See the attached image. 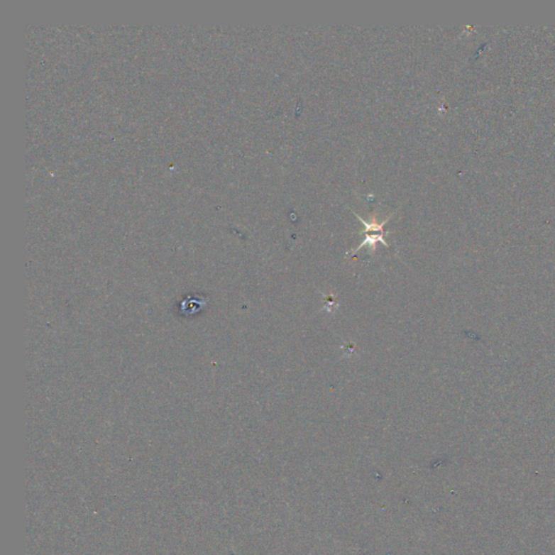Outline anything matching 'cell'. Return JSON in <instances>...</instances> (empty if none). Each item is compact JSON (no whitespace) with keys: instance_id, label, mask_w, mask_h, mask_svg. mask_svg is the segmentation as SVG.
Here are the masks:
<instances>
[{"instance_id":"cell-1","label":"cell","mask_w":555,"mask_h":555,"mask_svg":"<svg viewBox=\"0 0 555 555\" xmlns=\"http://www.w3.org/2000/svg\"><path fill=\"white\" fill-rule=\"evenodd\" d=\"M355 215L356 217L358 218L359 221L365 225L366 229L365 231H363V233H366V239L358 248H356L355 251H353V254L358 252L361 248H363V246H366L371 248L372 252H374L376 248V244L379 243V242H381L386 248L390 246H388V242L384 240V234H385V232H384L383 228L384 226L386 225V223L390 221V217L394 215V213H392V215L388 216L385 221H382L381 224H378V221H375V217H373L372 221L367 223V221H363V218H361V216L357 215V214H355Z\"/></svg>"}]
</instances>
